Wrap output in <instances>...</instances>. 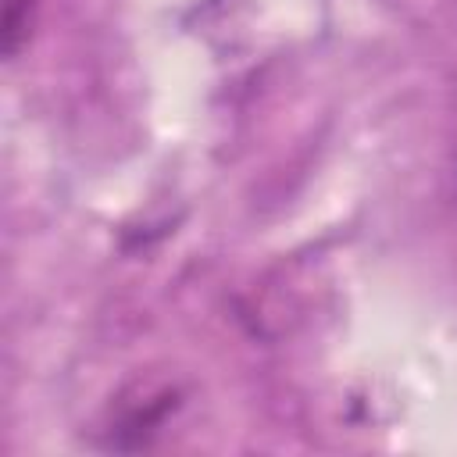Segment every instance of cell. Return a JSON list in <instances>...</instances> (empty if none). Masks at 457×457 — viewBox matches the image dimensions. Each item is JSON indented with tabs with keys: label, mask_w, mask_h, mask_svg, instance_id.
Segmentation results:
<instances>
[{
	"label": "cell",
	"mask_w": 457,
	"mask_h": 457,
	"mask_svg": "<svg viewBox=\"0 0 457 457\" xmlns=\"http://www.w3.org/2000/svg\"><path fill=\"white\" fill-rule=\"evenodd\" d=\"M25 29H29V0H7L4 4V50H7V57L18 54Z\"/></svg>",
	"instance_id": "cell-1"
}]
</instances>
